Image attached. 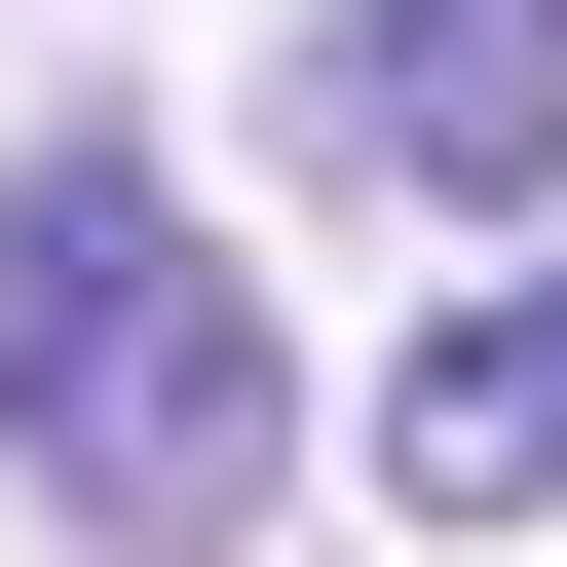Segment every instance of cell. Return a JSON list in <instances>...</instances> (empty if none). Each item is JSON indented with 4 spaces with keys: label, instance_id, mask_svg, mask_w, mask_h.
<instances>
[{
    "label": "cell",
    "instance_id": "obj_1",
    "mask_svg": "<svg viewBox=\"0 0 567 567\" xmlns=\"http://www.w3.org/2000/svg\"><path fill=\"white\" fill-rule=\"evenodd\" d=\"M0 492L114 529V567H227L265 492H303V341H265V265H227L114 114L0 152Z\"/></svg>",
    "mask_w": 567,
    "mask_h": 567
},
{
    "label": "cell",
    "instance_id": "obj_2",
    "mask_svg": "<svg viewBox=\"0 0 567 567\" xmlns=\"http://www.w3.org/2000/svg\"><path fill=\"white\" fill-rule=\"evenodd\" d=\"M303 189L341 227H529L567 189V0H303Z\"/></svg>",
    "mask_w": 567,
    "mask_h": 567
},
{
    "label": "cell",
    "instance_id": "obj_3",
    "mask_svg": "<svg viewBox=\"0 0 567 567\" xmlns=\"http://www.w3.org/2000/svg\"><path fill=\"white\" fill-rule=\"evenodd\" d=\"M379 492H416V529H567V265L454 303V341L379 379Z\"/></svg>",
    "mask_w": 567,
    "mask_h": 567
}]
</instances>
